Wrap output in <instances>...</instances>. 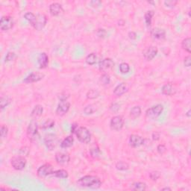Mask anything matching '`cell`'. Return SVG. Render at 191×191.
I'll return each instance as SVG.
<instances>
[{"label":"cell","mask_w":191,"mask_h":191,"mask_svg":"<svg viewBox=\"0 0 191 191\" xmlns=\"http://www.w3.org/2000/svg\"><path fill=\"white\" fill-rule=\"evenodd\" d=\"M100 81H101V83H102V85H104V86L108 85L111 82L110 76H109L108 74L104 73V74L102 75V76L100 77Z\"/></svg>","instance_id":"33"},{"label":"cell","mask_w":191,"mask_h":191,"mask_svg":"<svg viewBox=\"0 0 191 191\" xmlns=\"http://www.w3.org/2000/svg\"><path fill=\"white\" fill-rule=\"evenodd\" d=\"M54 172L53 166L49 164H46L40 166L38 168L37 171V174L38 177L40 178H45L46 176L52 175V172Z\"/></svg>","instance_id":"8"},{"label":"cell","mask_w":191,"mask_h":191,"mask_svg":"<svg viewBox=\"0 0 191 191\" xmlns=\"http://www.w3.org/2000/svg\"><path fill=\"white\" fill-rule=\"evenodd\" d=\"M90 155L92 158H98L100 157L102 152H101V150H100V148H99V146H94V147H92L90 149Z\"/></svg>","instance_id":"29"},{"label":"cell","mask_w":191,"mask_h":191,"mask_svg":"<svg viewBox=\"0 0 191 191\" xmlns=\"http://www.w3.org/2000/svg\"><path fill=\"white\" fill-rule=\"evenodd\" d=\"M186 115H187L188 117H190V110H188V111L186 113Z\"/></svg>","instance_id":"53"},{"label":"cell","mask_w":191,"mask_h":191,"mask_svg":"<svg viewBox=\"0 0 191 191\" xmlns=\"http://www.w3.org/2000/svg\"><path fill=\"white\" fill-rule=\"evenodd\" d=\"M128 36L131 40H136L137 39V34L135 32H129L128 34Z\"/></svg>","instance_id":"48"},{"label":"cell","mask_w":191,"mask_h":191,"mask_svg":"<svg viewBox=\"0 0 191 191\" xmlns=\"http://www.w3.org/2000/svg\"><path fill=\"white\" fill-rule=\"evenodd\" d=\"M58 98H59L60 101L67 100V99H68V98H69V94H68V95H67L66 93H63V94H61V95H59V96H58Z\"/></svg>","instance_id":"49"},{"label":"cell","mask_w":191,"mask_h":191,"mask_svg":"<svg viewBox=\"0 0 191 191\" xmlns=\"http://www.w3.org/2000/svg\"><path fill=\"white\" fill-rule=\"evenodd\" d=\"M163 111H164V106L162 104H156L146 110V116L148 118L155 119L162 114Z\"/></svg>","instance_id":"5"},{"label":"cell","mask_w":191,"mask_h":191,"mask_svg":"<svg viewBox=\"0 0 191 191\" xmlns=\"http://www.w3.org/2000/svg\"><path fill=\"white\" fill-rule=\"evenodd\" d=\"M78 125L76 123H73L71 126V133H76V130L78 129Z\"/></svg>","instance_id":"50"},{"label":"cell","mask_w":191,"mask_h":191,"mask_svg":"<svg viewBox=\"0 0 191 191\" xmlns=\"http://www.w3.org/2000/svg\"><path fill=\"white\" fill-rule=\"evenodd\" d=\"M57 143H58V139L53 134H49L44 138V143L47 148L49 150H53L56 147Z\"/></svg>","instance_id":"10"},{"label":"cell","mask_w":191,"mask_h":191,"mask_svg":"<svg viewBox=\"0 0 191 191\" xmlns=\"http://www.w3.org/2000/svg\"><path fill=\"white\" fill-rule=\"evenodd\" d=\"M44 77V74L41 73H37V72H34L32 73L30 75L26 77L24 79V82L25 83H34V82H37V81L42 80Z\"/></svg>","instance_id":"15"},{"label":"cell","mask_w":191,"mask_h":191,"mask_svg":"<svg viewBox=\"0 0 191 191\" xmlns=\"http://www.w3.org/2000/svg\"><path fill=\"white\" fill-rule=\"evenodd\" d=\"M114 63L111 58H104L99 62V68L102 72H106L111 70L114 67Z\"/></svg>","instance_id":"16"},{"label":"cell","mask_w":191,"mask_h":191,"mask_svg":"<svg viewBox=\"0 0 191 191\" xmlns=\"http://www.w3.org/2000/svg\"><path fill=\"white\" fill-rule=\"evenodd\" d=\"M130 188L133 190L136 191H145L147 189V186H146V183L143 182H135L131 185Z\"/></svg>","instance_id":"23"},{"label":"cell","mask_w":191,"mask_h":191,"mask_svg":"<svg viewBox=\"0 0 191 191\" xmlns=\"http://www.w3.org/2000/svg\"><path fill=\"white\" fill-rule=\"evenodd\" d=\"M100 1H92L90 2V4L92 5V6H99V5L101 4Z\"/></svg>","instance_id":"51"},{"label":"cell","mask_w":191,"mask_h":191,"mask_svg":"<svg viewBox=\"0 0 191 191\" xmlns=\"http://www.w3.org/2000/svg\"><path fill=\"white\" fill-rule=\"evenodd\" d=\"M11 102V99L8 96H2L1 100H0V106H1V110L5 108L7 106H9Z\"/></svg>","instance_id":"27"},{"label":"cell","mask_w":191,"mask_h":191,"mask_svg":"<svg viewBox=\"0 0 191 191\" xmlns=\"http://www.w3.org/2000/svg\"><path fill=\"white\" fill-rule=\"evenodd\" d=\"M155 13L153 11H148L145 14L144 16V19H145V22H146V24L147 26H150L152 24V17L154 16Z\"/></svg>","instance_id":"31"},{"label":"cell","mask_w":191,"mask_h":191,"mask_svg":"<svg viewBox=\"0 0 191 191\" xmlns=\"http://www.w3.org/2000/svg\"><path fill=\"white\" fill-rule=\"evenodd\" d=\"M97 61V55L96 53H90L86 57V62L89 65H94Z\"/></svg>","instance_id":"30"},{"label":"cell","mask_w":191,"mask_h":191,"mask_svg":"<svg viewBox=\"0 0 191 191\" xmlns=\"http://www.w3.org/2000/svg\"><path fill=\"white\" fill-rule=\"evenodd\" d=\"M52 175L55 177L59 178V179H67L69 176V173L65 169H58V170L54 171Z\"/></svg>","instance_id":"25"},{"label":"cell","mask_w":191,"mask_h":191,"mask_svg":"<svg viewBox=\"0 0 191 191\" xmlns=\"http://www.w3.org/2000/svg\"><path fill=\"white\" fill-rule=\"evenodd\" d=\"M106 35H107V32L105 31V29H98V31H97L98 37H100V38H104Z\"/></svg>","instance_id":"44"},{"label":"cell","mask_w":191,"mask_h":191,"mask_svg":"<svg viewBox=\"0 0 191 191\" xmlns=\"http://www.w3.org/2000/svg\"><path fill=\"white\" fill-rule=\"evenodd\" d=\"M190 43H191V39L190 37H186L185 39L182 40V47L184 50L187 52L188 53H190Z\"/></svg>","instance_id":"28"},{"label":"cell","mask_w":191,"mask_h":191,"mask_svg":"<svg viewBox=\"0 0 191 191\" xmlns=\"http://www.w3.org/2000/svg\"><path fill=\"white\" fill-rule=\"evenodd\" d=\"M73 143H74V138L72 135H70V136H67L63 141L61 143V147L62 148H70L73 145Z\"/></svg>","instance_id":"24"},{"label":"cell","mask_w":191,"mask_h":191,"mask_svg":"<svg viewBox=\"0 0 191 191\" xmlns=\"http://www.w3.org/2000/svg\"><path fill=\"white\" fill-rule=\"evenodd\" d=\"M124 119L122 116H115L111 120V128L114 131H120L123 128Z\"/></svg>","instance_id":"7"},{"label":"cell","mask_w":191,"mask_h":191,"mask_svg":"<svg viewBox=\"0 0 191 191\" xmlns=\"http://www.w3.org/2000/svg\"><path fill=\"white\" fill-rule=\"evenodd\" d=\"M78 185L90 189H98L102 185L100 179L95 176H85L80 178L77 182Z\"/></svg>","instance_id":"2"},{"label":"cell","mask_w":191,"mask_h":191,"mask_svg":"<svg viewBox=\"0 0 191 191\" xmlns=\"http://www.w3.org/2000/svg\"><path fill=\"white\" fill-rule=\"evenodd\" d=\"M8 133H9V128L6 125H2L1 130H0V134H1V138L2 139L5 138L7 137Z\"/></svg>","instance_id":"39"},{"label":"cell","mask_w":191,"mask_h":191,"mask_svg":"<svg viewBox=\"0 0 191 191\" xmlns=\"http://www.w3.org/2000/svg\"><path fill=\"white\" fill-rule=\"evenodd\" d=\"M178 1L176 0H167L164 2V5L168 8H174L177 5Z\"/></svg>","instance_id":"41"},{"label":"cell","mask_w":191,"mask_h":191,"mask_svg":"<svg viewBox=\"0 0 191 191\" xmlns=\"http://www.w3.org/2000/svg\"><path fill=\"white\" fill-rule=\"evenodd\" d=\"M158 52V50L157 47L153 46H150L147 47L143 51V57L147 61H151V60H152L156 56Z\"/></svg>","instance_id":"13"},{"label":"cell","mask_w":191,"mask_h":191,"mask_svg":"<svg viewBox=\"0 0 191 191\" xmlns=\"http://www.w3.org/2000/svg\"><path fill=\"white\" fill-rule=\"evenodd\" d=\"M26 159L25 157L22 155H18L11 159V165L16 170H22L25 169L26 166Z\"/></svg>","instance_id":"6"},{"label":"cell","mask_w":191,"mask_h":191,"mask_svg":"<svg viewBox=\"0 0 191 191\" xmlns=\"http://www.w3.org/2000/svg\"><path fill=\"white\" fill-rule=\"evenodd\" d=\"M55 158L56 162L58 164H61V165L67 164L70 161V156L69 155V154L64 152H60L55 154Z\"/></svg>","instance_id":"14"},{"label":"cell","mask_w":191,"mask_h":191,"mask_svg":"<svg viewBox=\"0 0 191 191\" xmlns=\"http://www.w3.org/2000/svg\"><path fill=\"white\" fill-rule=\"evenodd\" d=\"M37 62H38L39 67L40 69H45L49 65V57L45 52L40 54L38 58H37Z\"/></svg>","instance_id":"19"},{"label":"cell","mask_w":191,"mask_h":191,"mask_svg":"<svg viewBox=\"0 0 191 191\" xmlns=\"http://www.w3.org/2000/svg\"><path fill=\"white\" fill-rule=\"evenodd\" d=\"M30 152V149L27 146H23V147L19 148V155L23 157H27Z\"/></svg>","instance_id":"38"},{"label":"cell","mask_w":191,"mask_h":191,"mask_svg":"<svg viewBox=\"0 0 191 191\" xmlns=\"http://www.w3.org/2000/svg\"><path fill=\"white\" fill-rule=\"evenodd\" d=\"M70 108V103L67 100L60 101L56 109V114L58 116L65 115Z\"/></svg>","instance_id":"11"},{"label":"cell","mask_w":191,"mask_h":191,"mask_svg":"<svg viewBox=\"0 0 191 191\" xmlns=\"http://www.w3.org/2000/svg\"><path fill=\"white\" fill-rule=\"evenodd\" d=\"M157 151L160 155H164L166 152V147L164 144H160L157 147Z\"/></svg>","instance_id":"43"},{"label":"cell","mask_w":191,"mask_h":191,"mask_svg":"<svg viewBox=\"0 0 191 191\" xmlns=\"http://www.w3.org/2000/svg\"><path fill=\"white\" fill-rule=\"evenodd\" d=\"M184 67H190V64H191L190 55H188V56H187V57H185V58H184Z\"/></svg>","instance_id":"46"},{"label":"cell","mask_w":191,"mask_h":191,"mask_svg":"<svg viewBox=\"0 0 191 191\" xmlns=\"http://www.w3.org/2000/svg\"><path fill=\"white\" fill-rule=\"evenodd\" d=\"M152 138L153 140L157 141V140H159L160 138H161V133L158 131H154L152 133Z\"/></svg>","instance_id":"47"},{"label":"cell","mask_w":191,"mask_h":191,"mask_svg":"<svg viewBox=\"0 0 191 191\" xmlns=\"http://www.w3.org/2000/svg\"><path fill=\"white\" fill-rule=\"evenodd\" d=\"M149 177L152 181H157L161 177V173L158 171H153V172H150Z\"/></svg>","instance_id":"40"},{"label":"cell","mask_w":191,"mask_h":191,"mask_svg":"<svg viewBox=\"0 0 191 191\" xmlns=\"http://www.w3.org/2000/svg\"><path fill=\"white\" fill-rule=\"evenodd\" d=\"M24 17L37 31L42 30L46 25L47 18L43 14H35L32 12H27L24 15Z\"/></svg>","instance_id":"1"},{"label":"cell","mask_w":191,"mask_h":191,"mask_svg":"<svg viewBox=\"0 0 191 191\" xmlns=\"http://www.w3.org/2000/svg\"><path fill=\"white\" fill-rule=\"evenodd\" d=\"M27 135L29 137V139L32 142L37 141L39 139L38 125L35 120H32L29 123L27 128Z\"/></svg>","instance_id":"4"},{"label":"cell","mask_w":191,"mask_h":191,"mask_svg":"<svg viewBox=\"0 0 191 191\" xmlns=\"http://www.w3.org/2000/svg\"><path fill=\"white\" fill-rule=\"evenodd\" d=\"M63 11V9L62 8V5L61 4H59V3L55 2L50 5L49 12L51 14V15L56 17V16L60 15Z\"/></svg>","instance_id":"18"},{"label":"cell","mask_w":191,"mask_h":191,"mask_svg":"<svg viewBox=\"0 0 191 191\" xmlns=\"http://www.w3.org/2000/svg\"><path fill=\"white\" fill-rule=\"evenodd\" d=\"M55 125V121L52 119H48L46 122H44V123L42 125L41 128L43 129H49V128H52V127Z\"/></svg>","instance_id":"34"},{"label":"cell","mask_w":191,"mask_h":191,"mask_svg":"<svg viewBox=\"0 0 191 191\" xmlns=\"http://www.w3.org/2000/svg\"><path fill=\"white\" fill-rule=\"evenodd\" d=\"M116 168H117L118 170L125 171L129 169V165H128V163L125 162V161H118V162L116 164Z\"/></svg>","instance_id":"32"},{"label":"cell","mask_w":191,"mask_h":191,"mask_svg":"<svg viewBox=\"0 0 191 191\" xmlns=\"http://www.w3.org/2000/svg\"><path fill=\"white\" fill-rule=\"evenodd\" d=\"M161 91H162V94L166 96H172V95H173V94H175V93H176L172 84H169V83L164 84V85L162 87Z\"/></svg>","instance_id":"22"},{"label":"cell","mask_w":191,"mask_h":191,"mask_svg":"<svg viewBox=\"0 0 191 191\" xmlns=\"http://www.w3.org/2000/svg\"><path fill=\"white\" fill-rule=\"evenodd\" d=\"M43 106L40 105V104H37V105L35 106L33 110H32V114H31V117L34 119L38 118V117H40V116L43 114Z\"/></svg>","instance_id":"21"},{"label":"cell","mask_w":191,"mask_h":191,"mask_svg":"<svg viewBox=\"0 0 191 191\" xmlns=\"http://www.w3.org/2000/svg\"><path fill=\"white\" fill-rule=\"evenodd\" d=\"M172 189L170 187H164V188L161 189V190H171Z\"/></svg>","instance_id":"52"},{"label":"cell","mask_w":191,"mask_h":191,"mask_svg":"<svg viewBox=\"0 0 191 191\" xmlns=\"http://www.w3.org/2000/svg\"><path fill=\"white\" fill-rule=\"evenodd\" d=\"M95 111H96V108L94 107V106L93 105V104H88V105L86 106L84 109V114H87V115L92 114L93 113H94Z\"/></svg>","instance_id":"37"},{"label":"cell","mask_w":191,"mask_h":191,"mask_svg":"<svg viewBox=\"0 0 191 191\" xmlns=\"http://www.w3.org/2000/svg\"><path fill=\"white\" fill-rule=\"evenodd\" d=\"M14 19L9 16H4L0 20V29L2 31H8L12 29L14 26Z\"/></svg>","instance_id":"9"},{"label":"cell","mask_w":191,"mask_h":191,"mask_svg":"<svg viewBox=\"0 0 191 191\" xmlns=\"http://www.w3.org/2000/svg\"><path fill=\"white\" fill-rule=\"evenodd\" d=\"M120 104H119L118 103H116V102L112 103L111 105L110 106V109L113 112H117L119 110H120Z\"/></svg>","instance_id":"45"},{"label":"cell","mask_w":191,"mask_h":191,"mask_svg":"<svg viewBox=\"0 0 191 191\" xmlns=\"http://www.w3.org/2000/svg\"><path fill=\"white\" fill-rule=\"evenodd\" d=\"M152 38L155 40H163L166 37V32L164 29L161 28H155L150 32Z\"/></svg>","instance_id":"17"},{"label":"cell","mask_w":191,"mask_h":191,"mask_svg":"<svg viewBox=\"0 0 191 191\" xmlns=\"http://www.w3.org/2000/svg\"><path fill=\"white\" fill-rule=\"evenodd\" d=\"M130 70V67L128 65V63H122L120 65V73H122V74H126L129 72Z\"/></svg>","instance_id":"35"},{"label":"cell","mask_w":191,"mask_h":191,"mask_svg":"<svg viewBox=\"0 0 191 191\" xmlns=\"http://www.w3.org/2000/svg\"><path fill=\"white\" fill-rule=\"evenodd\" d=\"M141 114V107L140 106H135L130 111V117L132 119H137Z\"/></svg>","instance_id":"26"},{"label":"cell","mask_w":191,"mask_h":191,"mask_svg":"<svg viewBox=\"0 0 191 191\" xmlns=\"http://www.w3.org/2000/svg\"><path fill=\"white\" fill-rule=\"evenodd\" d=\"M127 92V86L125 83H120L114 90V95L121 96Z\"/></svg>","instance_id":"20"},{"label":"cell","mask_w":191,"mask_h":191,"mask_svg":"<svg viewBox=\"0 0 191 191\" xmlns=\"http://www.w3.org/2000/svg\"><path fill=\"white\" fill-rule=\"evenodd\" d=\"M16 55L14 52H9L7 53L5 56V62H9L14 60V58H15Z\"/></svg>","instance_id":"42"},{"label":"cell","mask_w":191,"mask_h":191,"mask_svg":"<svg viewBox=\"0 0 191 191\" xmlns=\"http://www.w3.org/2000/svg\"><path fill=\"white\" fill-rule=\"evenodd\" d=\"M145 140L138 135H131L129 138V145L133 148H138L144 144Z\"/></svg>","instance_id":"12"},{"label":"cell","mask_w":191,"mask_h":191,"mask_svg":"<svg viewBox=\"0 0 191 191\" xmlns=\"http://www.w3.org/2000/svg\"><path fill=\"white\" fill-rule=\"evenodd\" d=\"M99 96V92L96 90H90L87 94V97L90 99H94Z\"/></svg>","instance_id":"36"},{"label":"cell","mask_w":191,"mask_h":191,"mask_svg":"<svg viewBox=\"0 0 191 191\" xmlns=\"http://www.w3.org/2000/svg\"><path fill=\"white\" fill-rule=\"evenodd\" d=\"M76 135L78 140L83 143H90L91 140V135L90 131L86 127H78L76 131Z\"/></svg>","instance_id":"3"}]
</instances>
